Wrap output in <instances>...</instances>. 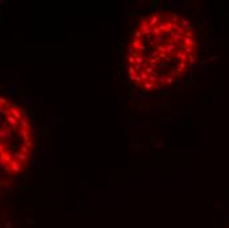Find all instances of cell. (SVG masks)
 Returning a JSON list of instances; mask_svg holds the SVG:
<instances>
[{"mask_svg": "<svg viewBox=\"0 0 229 228\" xmlns=\"http://www.w3.org/2000/svg\"><path fill=\"white\" fill-rule=\"evenodd\" d=\"M198 56L192 24L175 12H154L140 21L126 54L131 82L145 91H155L178 82Z\"/></svg>", "mask_w": 229, "mask_h": 228, "instance_id": "cell-1", "label": "cell"}, {"mask_svg": "<svg viewBox=\"0 0 229 228\" xmlns=\"http://www.w3.org/2000/svg\"><path fill=\"white\" fill-rule=\"evenodd\" d=\"M34 148L33 128L19 104L0 97V167L16 176L31 161Z\"/></svg>", "mask_w": 229, "mask_h": 228, "instance_id": "cell-2", "label": "cell"}]
</instances>
